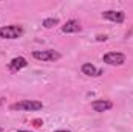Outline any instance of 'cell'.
<instances>
[{"label": "cell", "instance_id": "1", "mask_svg": "<svg viewBox=\"0 0 133 132\" xmlns=\"http://www.w3.org/2000/svg\"><path fill=\"white\" fill-rule=\"evenodd\" d=\"M42 107H43V104L36 99H23L19 103H12L9 106L11 110H22V112H36V110H40Z\"/></svg>", "mask_w": 133, "mask_h": 132}, {"label": "cell", "instance_id": "9", "mask_svg": "<svg viewBox=\"0 0 133 132\" xmlns=\"http://www.w3.org/2000/svg\"><path fill=\"white\" fill-rule=\"evenodd\" d=\"M81 70H82V73L87 75V76H99V75H102V70L96 68V67L93 65V64H90V62L84 64Z\"/></svg>", "mask_w": 133, "mask_h": 132}, {"label": "cell", "instance_id": "13", "mask_svg": "<svg viewBox=\"0 0 133 132\" xmlns=\"http://www.w3.org/2000/svg\"><path fill=\"white\" fill-rule=\"evenodd\" d=\"M54 132H70V131H66V129H59V131H54Z\"/></svg>", "mask_w": 133, "mask_h": 132}, {"label": "cell", "instance_id": "5", "mask_svg": "<svg viewBox=\"0 0 133 132\" xmlns=\"http://www.w3.org/2000/svg\"><path fill=\"white\" fill-rule=\"evenodd\" d=\"M102 17L107 19V20H111V22H116V23H122L124 19H125V14L122 11H104L102 13Z\"/></svg>", "mask_w": 133, "mask_h": 132}, {"label": "cell", "instance_id": "16", "mask_svg": "<svg viewBox=\"0 0 133 132\" xmlns=\"http://www.w3.org/2000/svg\"><path fill=\"white\" fill-rule=\"evenodd\" d=\"M0 132H3V129H2V128H0Z\"/></svg>", "mask_w": 133, "mask_h": 132}, {"label": "cell", "instance_id": "15", "mask_svg": "<svg viewBox=\"0 0 133 132\" xmlns=\"http://www.w3.org/2000/svg\"><path fill=\"white\" fill-rule=\"evenodd\" d=\"M19 132H30V131H19Z\"/></svg>", "mask_w": 133, "mask_h": 132}, {"label": "cell", "instance_id": "4", "mask_svg": "<svg viewBox=\"0 0 133 132\" xmlns=\"http://www.w3.org/2000/svg\"><path fill=\"white\" fill-rule=\"evenodd\" d=\"M102 61L108 65H122L125 62V55H122L119 51H110V53L104 55Z\"/></svg>", "mask_w": 133, "mask_h": 132}, {"label": "cell", "instance_id": "7", "mask_svg": "<svg viewBox=\"0 0 133 132\" xmlns=\"http://www.w3.org/2000/svg\"><path fill=\"white\" fill-rule=\"evenodd\" d=\"M26 65H28L26 59L22 58V56H17V58H12V59H11V62L8 64V68H9L11 71H19L20 68H23V67H26Z\"/></svg>", "mask_w": 133, "mask_h": 132}, {"label": "cell", "instance_id": "12", "mask_svg": "<svg viewBox=\"0 0 133 132\" xmlns=\"http://www.w3.org/2000/svg\"><path fill=\"white\" fill-rule=\"evenodd\" d=\"M34 123H36V126H42V121L40 120H34Z\"/></svg>", "mask_w": 133, "mask_h": 132}, {"label": "cell", "instance_id": "14", "mask_svg": "<svg viewBox=\"0 0 133 132\" xmlns=\"http://www.w3.org/2000/svg\"><path fill=\"white\" fill-rule=\"evenodd\" d=\"M2 103H3V99H0V106H2Z\"/></svg>", "mask_w": 133, "mask_h": 132}, {"label": "cell", "instance_id": "8", "mask_svg": "<svg viewBox=\"0 0 133 132\" xmlns=\"http://www.w3.org/2000/svg\"><path fill=\"white\" fill-rule=\"evenodd\" d=\"M82 30L81 23L77 20H68L65 25H62V31L64 33H79Z\"/></svg>", "mask_w": 133, "mask_h": 132}, {"label": "cell", "instance_id": "3", "mask_svg": "<svg viewBox=\"0 0 133 132\" xmlns=\"http://www.w3.org/2000/svg\"><path fill=\"white\" fill-rule=\"evenodd\" d=\"M23 34V28L20 25H6L0 28V37L2 39H17Z\"/></svg>", "mask_w": 133, "mask_h": 132}, {"label": "cell", "instance_id": "11", "mask_svg": "<svg viewBox=\"0 0 133 132\" xmlns=\"http://www.w3.org/2000/svg\"><path fill=\"white\" fill-rule=\"evenodd\" d=\"M96 39H98V40H107V36H105V34H99Z\"/></svg>", "mask_w": 133, "mask_h": 132}, {"label": "cell", "instance_id": "6", "mask_svg": "<svg viewBox=\"0 0 133 132\" xmlns=\"http://www.w3.org/2000/svg\"><path fill=\"white\" fill-rule=\"evenodd\" d=\"M91 107L96 110V112H107L113 107V103L108 101V99H96L91 103Z\"/></svg>", "mask_w": 133, "mask_h": 132}, {"label": "cell", "instance_id": "2", "mask_svg": "<svg viewBox=\"0 0 133 132\" xmlns=\"http://www.w3.org/2000/svg\"><path fill=\"white\" fill-rule=\"evenodd\" d=\"M33 58L42 62H53L61 59V53L56 50H37V51H33Z\"/></svg>", "mask_w": 133, "mask_h": 132}, {"label": "cell", "instance_id": "10", "mask_svg": "<svg viewBox=\"0 0 133 132\" xmlns=\"http://www.w3.org/2000/svg\"><path fill=\"white\" fill-rule=\"evenodd\" d=\"M59 23V19H56V17H48V19H45L43 22H42V25L45 27V28H51V27H54V25H57Z\"/></svg>", "mask_w": 133, "mask_h": 132}]
</instances>
